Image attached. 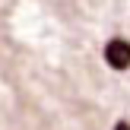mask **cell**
<instances>
[{"mask_svg":"<svg viewBox=\"0 0 130 130\" xmlns=\"http://www.w3.org/2000/svg\"><path fill=\"white\" fill-rule=\"evenodd\" d=\"M114 130H130V124H127V121H118V124H114Z\"/></svg>","mask_w":130,"mask_h":130,"instance_id":"cell-2","label":"cell"},{"mask_svg":"<svg viewBox=\"0 0 130 130\" xmlns=\"http://www.w3.org/2000/svg\"><path fill=\"white\" fill-rule=\"evenodd\" d=\"M105 60L114 70H127L130 67V41L127 38H111L105 44Z\"/></svg>","mask_w":130,"mask_h":130,"instance_id":"cell-1","label":"cell"}]
</instances>
